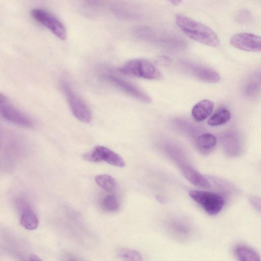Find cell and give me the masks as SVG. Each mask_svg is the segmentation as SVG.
Returning a JSON list of instances; mask_svg holds the SVG:
<instances>
[{
	"label": "cell",
	"mask_w": 261,
	"mask_h": 261,
	"mask_svg": "<svg viewBox=\"0 0 261 261\" xmlns=\"http://www.w3.org/2000/svg\"><path fill=\"white\" fill-rule=\"evenodd\" d=\"M102 204L105 210L109 212L116 211L119 207L117 199L113 195H108L104 197Z\"/></svg>",
	"instance_id": "d6986e66"
},
{
	"label": "cell",
	"mask_w": 261,
	"mask_h": 261,
	"mask_svg": "<svg viewBox=\"0 0 261 261\" xmlns=\"http://www.w3.org/2000/svg\"><path fill=\"white\" fill-rule=\"evenodd\" d=\"M175 23L186 35L196 42L211 47L219 45L217 35L209 27L180 14L176 16Z\"/></svg>",
	"instance_id": "6da1fadb"
},
{
	"label": "cell",
	"mask_w": 261,
	"mask_h": 261,
	"mask_svg": "<svg viewBox=\"0 0 261 261\" xmlns=\"http://www.w3.org/2000/svg\"><path fill=\"white\" fill-rule=\"evenodd\" d=\"M30 260L31 261H41V259L37 256L34 255H32L30 257Z\"/></svg>",
	"instance_id": "484cf974"
},
{
	"label": "cell",
	"mask_w": 261,
	"mask_h": 261,
	"mask_svg": "<svg viewBox=\"0 0 261 261\" xmlns=\"http://www.w3.org/2000/svg\"><path fill=\"white\" fill-rule=\"evenodd\" d=\"M214 103L209 100H203L196 104L192 110V116L197 121L202 122L212 114Z\"/></svg>",
	"instance_id": "7c38bea8"
},
{
	"label": "cell",
	"mask_w": 261,
	"mask_h": 261,
	"mask_svg": "<svg viewBox=\"0 0 261 261\" xmlns=\"http://www.w3.org/2000/svg\"><path fill=\"white\" fill-rule=\"evenodd\" d=\"M216 144V137L210 133L202 134L197 141L198 147L203 153L210 152L215 147Z\"/></svg>",
	"instance_id": "5bb4252c"
},
{
	"label": "cell",
	"mask_w": 261,
	"mask_h": 261,
	"mask_svg": "<svg viewBox=\"0 0 261 261\" xmlns=\"http://www.w3.org/2000/svg\"><path fill=\"white\" fill-rule=\"evenodd\" d=\"M117 255L119 258L126 260L135 261L142 260L141 254L134 250L121 249L118 251Z\"/></svg>",
	"instance_id": "ffe728a7"
},
{
	"label": "cell",
	"mask_w": 261,
	"mask_h": 261,
	"mask_svg": "<svg viewBox=\"0 0 261 261\" xmlns=\"http://www.w3.org/2000/svg\"><path fill=\"white\" fill-rule=\"evenodd\" d=\"M252 17L250 12L243 10L238 12L236 20L240 23H249L252 20Z\"/></svg>",
	"instance_id": "44dd1931"
},
{
	"label": "cell",
	"mask_w": 261,
	"mask_h": 261,
	"mask_svg": "<svg viewBox=\"0 0 261 261\" xmlns=\"http://www.w3.org/2000/svg\"><path fill=\"white\" fill-rule=\"evenodd\" d=\"M231 115L229 111L226 108H221L208 120V125L212 127L222 126L229 121Z\"/></svg>",
	"instance_id": "2e32d148"
},
{
	"label": "cell",
	"mask_w": 261,
	"mask_h": 261,
	"mask_svg": "<svg viewBox=\"0 0 261 261\" xmlns=\"http://www.w3.org/2000/svg\"><path fill=\"white\" fill-rule=\"evenodd\" d=\"M85 160L91 162L104 161L112 166L122 168L125 166L124 160L111 149L103 146H97L90 152L84 155Z\"/></svg>",
	"instance_id": "52a82bcc"
},
{
	"label": "cell",
	"mask_w": 261,
	"mask_h": 261,
	"mask_svg": "<svg viewBox=\"0 0 261 261\" xmlns=\"http://www.w3.org/2000/svg\"><path fill=\"white\" fill-rule=\"evenodd\" d=\"M180 168L185 177L192 185L201 188H210V183L207 178L189 165L182 163L180 165Z\"/></svg>",
	"instance_id": "8fae6325"
},
{
	"label": "cell",
	"mask_w": 261,
	"mask_h": 261,
	"mask_svg": "<svg viewBox=\"0 0 261 261\" xmlns=\"http://www.w3.org/2000/svg\"><path fill=\"white\" fill-rule=\"evenodd\" d=\"M230 44L233 47L246 52H260L261 51V37L252 33L236 34L231 38Z\"/></svg>",
	"instance_id": "ba28073f"
},
{
	"label": "cell",
	"mask_w": 261,
	"mask_h": 261,
	"mask_svg": "<svg viewBox=\"0 0 261 261\" xmlns=\"http://www.w3.org/2000/svg\"><path fill=\"white\" fill-rule=\"evenodd\" d=\"M259 85L260 84L257 83L256 82H252L246 88V93L249 95L252 96L258 91V89L259 88Z\"/></svg>",
	"instance_id": "7402d4cb"
},
{
	"label": "cell",
	"mask_w": 261,
	"mask_h": 261,
	"mask_svg": "<svg viewBox=\"0 0 261 261\" xmlns=\"http://www.w3.org/2000/svg\"><path fill=\"white\" fill-rule=\"evenodd\" d=\"M183 64L192 74L203 81L217 83L221 80L219 74L210 68L187 61Z\"/></svg>",
	"instance_id": "30bf717a"
},
{
	"label": "cell",
	"mask_w": 261,
	"mask_h": 261,
	"mask_svg": "<svg viewBox=\"0 0 261 261\" xmlns=\"http://www.w3.org/2000/svg\"><path fill=\"white\" fill-rule=\"evenodd\" d=\"M61 88L74 116L82 122H90L92 120L91 112L85 102L65 82H63Z\"/></svg>",
	"instance_id": "3957f363"
},
{
	"label": "cell",
	"mask_w": 261,
	"mask_h": 261,
	"mask_svg": "<svg viewBox=\"0 0 261 261\" xmlns=\"http://www.w3.org/2000/svg\"><path fill=\"white\" fill-rule=\"evenodd\" d=\"M103 77L109 83L131 97L145 103L152 101L148 94L130 82L111 74H106Z\"/></svg>",
	"instance_id": "8992f818"
},
{
	"label": "cell",
	"mask_w": 261,
	"mask_h": 261,
	"mask_svg": "<svg viewBox=\"0 0 261 261\" xmlns=\"http://www.w3.org/2000/svg\"><path fill=\"white\" fill-rule=\"evenodd\" d=\"M167 1L174 6H178L181 3L182 0H167Z\"/></svg>",
	"instance_id": "cb8c5ba5"
},
{
	"label": "cell",
	"mask_w": 261,
	"mask_h": 261,
	"mask_svg": "<svg viewBox=\"0 0 261 261\" xmlns=\"http://www.w3.org/2000/svg\"><path fill=\"white\" fill-rule=\"evenodd\" d=\"M189 195L206 212L211 215L219 213L225 204L224 198L212 192L193 190L189 192Z\"/></svg>",
	"instance_id": "277c9868"
},
{
	"label": "cell",
	"mask_w": 261,
	"mask_h": 261,
	"mask_svg": "<svg viewBox=\"0 0 261 261\" xmlns=\"http://www.w3.org/2000/svg\"><path fill=\"white\" fill-rule=\"evenodd\" d=\"M0 115L5 120L20 127L25 128L33 127V123L28 116L6 102L0 104Z\"/></svg>",
	"instance_id": "9c48e42d"
},
{
	"label": "cell",
	"mask_w": 261,
	"mask_h": 261,
	"mask_svg": "<svg viewBox=\"0 0 261 261\" xmlns=\"http://www.w3.org/2000/svg\"><path fill=\"white\" fill-rule=\"evenodd\" d=\"M7 102V98L4 95L0 93V104L6 103Z\"/></svg>",
	"instance_id": "d4e9b609"
},
{
	"label": "cell",
	"mask_w": 261,
	"mask_h": 261,
	"mask_svg": "<svg viewBox=\"0 0 261 261\" xmlns=\"http://www.w3.org/2000/svg\"><path fill=\"white\" fill-rule=\"evenodd\" d=\"M95 181L97 184L108 192L114 191L116 186L115 178L111 175L103 174L96 176Z\"/></svg>",
	"instance_id": "ac0fdd59"
},
{
	"label": "cell",
	"mask_w": 261,
	"mask_h": 261,
	"mask_svg": "<svg viewBox=\"0 0 261 261\" xmlns=\"http://www.w3.org/2000/svg\"><path fill=\"white\" fill-rule=\"evenodd\" d=\"M224 145L228 153L236 154L240 148V141L237 134L228 132L223 137Z\"/></svg>",
	"instance_id": "9a60e30c"
},
{
	"label": "cell",
	"mask_w": 261,
	"mask_h": 261,
	"mask_svg": "<svg viewBox=\"0 0 261 261\" xmlns=\"http://www.w3.org/2000/svg\"><path fill=\"white\" fill-rule=\"evenodd\" d=\"M22 226L26 230H36L39 225V219L35 213L29 205H24L20 219Z\"/></svg>",
	"instance_id": "4fadbf2b"
},
{
	"label": "cell",
	"mask_w": 261,
	"mask_h": 261,
	"mask_svg": "<svg viewBox=\"0 0 261 261\" xmlns=\"http://www.w3.org/2000/svg\"><path fill=\"white\" fill-rule=\"evenodd\" d=\"M250 201L253 205V207L256 209L258 211L260 212L261 211V201L260 199L253 197L250 198Z\"/></svg>",
	"instance_id": "603a6c76"
},
{
	"label": "cell",
	"mask_w": 261,
	"mask_h": 261,
	"mask_svg": "<svg viewBox=\"0 0 261 261\" xmlns=\"http://www.w3.org/2000/svg\"><path fill=\"white\" fill-rule=\"evenodd\" d=\"M235 254L240 261H259L260 260L258 253L249 247L238 246L235 249Z\"/></svg>",
	"instance_id": "e0dca14e"
},
{
	"label": "cell",
	"mask_w": 261,
	"mask_h": 261,
	"mask_svg": "<svg viewBox=\"0 0 261 261\" xmlns=\"http://www.w3.org/2000/svg\"><path fill=\"white\" fill-rule=\"evenodd\" d=\"M33 18L47 27L55 35L62 40L66 39V30L63 24L50 13L40 9L31 12Z\"/></svg>",
	"instance_id": "5b68a950"
},
{
	"label": "cell",
	"mask_w": 261,
	"mask_h": 261,
	"mask_svg": "<svg viewBox=\"0 0 261 261\" xmlns=\"http://www.w3.org/2000/svg\"><path fill=\"white\" fill-rule=\"evenodd\" d=\"M122 74L150 80H159L163 75L158 68L150 61L144 59H133L119 68Z\"/></svg>",
	"instance_id": "7a4b0ae2"
}]
</instances>
